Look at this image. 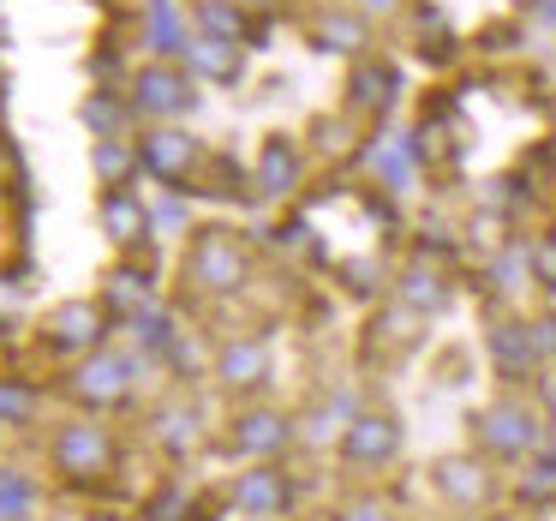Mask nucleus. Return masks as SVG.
<instances>
[{"mask_svg":"<svg viewBox=\"0 0 556 521\" xmlns=\"http://www.w3.org/2000/svg\"><path fill=\"white\" fill-rule=\"evenodd\" d=\"M472 432H479V444L491 449V456H503V461L532 456V449H539V420H532L520 401H491V408L472 420Z\"/></svg>","mask_w":556,"mask_h":521,"instance_id":"obj_1","label":"nucleus"},{"mask_svg":"<svg viewBox=\"0 0 556 521\" xmlns=\"http://www.w3.org/2000/svg\"><path fill=\"white\" fill-rule=\"evenodd\" d=\"M395 449H401V425L389 413H359L341 432V456L359 461V468H383V461H395Z\"/></svg>","mask_w":556,"mask_h":521,"instance_id":"obj_2","label":"nucleus"},{"mask_svg":"<svg viewBox=\"0 0 556 521\" xmlns=\"http://www.w3.org/2000/svg\"><path fill=\"white\" fill-rule=\"evenodd\" d=\"M186 276L222 294V288H233V282L245 276V258H240V246H233V240H222V234H204V240L192 246V258H186Z\"/></svg>","mask_w":556,"mask_h":521,"instance_id":"obj_3","label":"nucleus"},{"mask_svg":"<svg viewBox=\"0 0 556 521\" xmlns=\"http://www.w3.org/2000/svg\"><path fill=\"white\" fill-rule=\"evenodd\" d=\"M132 372H138V360H114V353H97L90 365H78L73 389H78L85 401H97V408H109V401H121L126 389H132Z\"/></svg>","mask_w":556,"mask_h":521,"instance_id":"obj_4","label":"nucleus"},{"mask_svg":"<svg viewBox=\"0 0 556 521\" xmlns=\"http://www.w3.org/2000/svg\"><path fill=\"white\" fill-rule=\"evenodd\" d=\"M186 102H192V90H186L180 73H168V66H144L132 85V109L144 114H180Z\"/></svg>","mask_w":556,"mask_h":521,"instance_id":"obj_5","label":"nucleus"},{"mask_svg":"<svg viewBox=\"0 0 556 521\" xmlns=\"http://www.w3.org/2000/svg\"><path fill=\"white\" fill-rule=\"evenodd\" d=\"M288 497H293L288 473H276V468H252V473H240V485H233V504L252 509V516H281Z\"/></svg>","mask_w":556,"mask_h":521,"instance_id":"obj_6","label":"nucleus"},{"mask_svg":"<svg viewBox=\"0 0 556 521\" xmlns=\"http://www.w3.org/2000/svg\"><path fill=\"white\" fill-rule=\"evenodd\" d=\"M431 480H437V492H443L448 504H479V497L491 492V480H484V468H479L472 456H448V461H437Z\"/></svg>","mask_w":556,"mask_h":521,"instance_id":"obj_7","label":"nucleus"},{"mask_svg":"<svg viewBox=\"0 0 556 521\" xmlns=\"http://www.w3.org/2000/svg\"><path fill=\"white\" fill-rule=\"evenodd\" d=\"M288 444V420H281V413H240V420H233V449H240V456H276V449Z\"/></svg>","mask_w":556,"mask_h":521,"instance_id":"obj_8","label":"nucleus"},{"mask_svg":"<svg viewBox=\"0 0 556 521\" xmlns=\"http://www.w3.org/2000/svg\"><path fill=\"white\" fill-rule=\"evenodd\" d=\"M102 456H109V444H102L97 425H66V432L54 437V461H61L66 473H97Z\"/></svg>","mask_w":556,"mask_h":521,"instance_id":"obj_9","label":"nucleus"},{"mask_svg":"<svg viewBox=\"0 0 556 521\" xmlns=\"http://www.w3.org/2000/svg\"><path fill=\"white\" fill-rule=\"evenodd\" d=\"M491 360H496V372H503V377L532 372V365H539L532 330H527V324H496V330H491Z\"/></svg>","mask_w":556,"mask_h":521,"instance_id":"obj_10","label":"nucleus"},{"mask_svg":"<svg viewBox=\"0 0 556 521\" xmlns=\"http://www.w3.org/2000/svg\"><path fill=\"white\" fill-rule=\"evenodd\" d=\"M192 157H198V145L186 133H150L144 138V169L162 174V181H180L192 169Z\"/></svg>","mask_w":556,"mask_h":521,"instance_id":"obj_11","label":"nucleus"},{"mask_svg":"<svg viewBox=\"0 0 556 521\" xmlns=\"http://www.w3.org/2000/svg\"><path fill=\"white\" fill-rule=\"evenodd\" d=\"M240 42H222V37H192L186 42V66H192L198 78H233L240 73Z\"/></svg>","mask_w":556,"mask_h":521,"instance_id":"obj_12","label":"nucleus"},{"mask_svg":"<svg viewBox=\"0 0 556 521\" xmlns=\"http://www.w3.org/2000/svg\"><path fill=\"white\" fill-rule=\"evenodd\" d=\"M216 372H222V384H257V377L269 372V353H264V342H228L222 348V360H216Z\"/></svg>","mask_w":556,"mask_h":521,"instance_id":"obj_13","label":"nucleus"},{"mask_svg":"<svg viewBox=\"0 0 556 521\" xmlns=\"http://www.w3.org/2000/svg\"><path fill=\"white\" fill-rule=\"evenodd\" d=\"M389 97H395V73H389V66H371V61L353 66V85H348V102H353V109L383 114Z\"/></svg>","mask_w":556,"mask_h":521,"instance_id":"obj_14","label":"nucleus"},{"mask_svg":"<svg viewBox=\"0 0 556 521\" xmlns=\"http://www.w3.org/2000/svg\"><path fill=\"white\" fill-rule=\"evenodd\" d=\"M97 336H102V312H97V306L73 300V306L54 312V348H85V342H97Z\"/></svg>","mask_w":556,"mask_h":521,"instance_id":"obj_15","label":"nucleus"},{"mask_svg":"<svg viewBox=\"0 0 556 521\" xmlns=\"http://www.w3.org/2000/svg\"><path fill=\"white\" fill-rule=\"evenodd\" d=\"M102 222H109V234H114V240H144V234H150L144 204H138L132 193H121V186H114V193L102 198Z\"/></svg>","mask_w":556,"mask_h":521,"instance_id":"obj_16","label":"nucleus"},{"mask_svg":"<svg viewBox=\"0 0 556 521\" xmlns=\"http://www.w3.org/2000/svg\"><path fill=\"white\" fill-rule=\"evenodd\" d=\"M293 174H300L293 145H288V138H269V145H264V162H257V186H264V193H288Z\"/></svg>","mask_w":556,"mask_h":521,"instance_id":"obj_17","label":"nucleus"},{"mask_svg":"<svg viewBox=\"0 0 556 521\" xmlns=\"http://www.w3.org/2000/svg\"><path fill=\"white\" fill-rule=\"evenodd\" d=\"M401 300L413 306V312H437V306L448 300V282L437 276V270H425V264H413L407 276H401Z\"/></svg>","mask_w":556,"mask_h":521,"instance_id":"obj_18","label":"nucleus"},{"mask_svg":"<svg viewBox=\"0 0 556 521\" xmlns=\"http://www.w3.org/2000/svg\"><path fill=\"white\" fill-rule=\"evenodd\" d=\"M144 42H150L156 54H174V49H186V30H180V18H174V0H150Z\"/></svg>","mask_w":556,"mask_h":521,"instance_id":"obj_19","label":"nucleus"},{"mask_svg":"<svg viewBox=\"0 0 556 521\" xmlns=\"http://www.w3.org/2000/svg\"><path fill=\"white\" fill-rule=\"evenodd\" d=\"M365 42V25L359 18H348V13H329L324 25H317V49H341V54H353Z\"/></svg>","mask_w":556,"mask_h":521,"instance_id":"obj_20","label":"nucleus"},{"mask_svg":"<svg viewBox=\"0 0 556 521\" xmlns=\"http://www.w3.org/2000/svg\"><path fill=\"white\" fill-rule=\"evenodd\" d=\"M520 497H527V504L556 497V449H544L539 461H527V473H520Z\"/></svg>","mask_w":556,"mask_h":521,"instance_id":"obj_21","label":"nucleus"},{"mask_svg":"<svg viewBox=\"0 0 556 521\" xmlns=\"http://www.w3.org/2000/svg\"><path fill=\"white\" fill-rule=\"evenodd\" d=\"M109 306H114V312H144V306H150V282L144 276H132V270H121V276H114L109 282Z\"/></svg>","mask_w":556,"mask_h":521,"instance_id":"obj_22","label":"nucleus"},{"mask_svg":"<svg viewBox=\"0 0 556 521\" xmlns=\"http://www.w3.org/2000/svg\"><path fill=\"white\" fill-rule=\"evenodd\" d=\"M204 37H222V42H240L245 37V18L233 0H210L204 7Z\"/></svg>","mask_w":556,"mask_h":521,"instance_id":"obj_23","label":"nucleus"},{"mask_svg":"<svg viewBox=\"0 0 556 521\" xmlns=\"http://www.w3.org/2000/svg\"><path fill=\"white\" fill-rule=\"evenodd\" d=\"M132 336L144 342L150 353H156V348H168V342H174V324H168V312H156V306H144V312L132 318Z\"/></svg>","mask_w":556,"mask_h":521,"instance_id":"obj_24","label":"nucleus"},{"mask_svg":"<svg viewBox=\"0 0 556 521\" xmlns=\"http://www.w3.org/2000/svg\"><path fill=\"white\" fill-rule=\"evenodd\" d=\"M85 126L97 138H114V133H121V102H114V97H90L85 102Z\"/></svg>","mask_w":556,"mask_h":521,"instance_id":"obj_25","label":"nucleus"},{"mask_svg":"<svg viewBox=\"0 0 556 521\" xmlns=\"http://www.w3.org/2000/svg\"><path fill=\"white\" fill-rule=\"evenodd\" d=\"M126 169H132V150H126L121 138H97V174L102 181H121Z\"/></svg>","mask_w":556,"mask_h":521,"instance_id":"obj_26","label":"nucleus"},{"mask_svg":"<svg viewBox=\"0 0 556 521\" xmlns=\"http://www.w3.org/2000/svg\"><path fill=\"white\" fill-rule=\"evenodd\" d=\"M156 425H162V444H168V449H192V437H198V420H192V413L168 408Z\"/></svg>","mask_w":556,"mask_h":521,"instance_id":"obj_27","label":"nucleus"},{"mask_svg":"<svg viewBox=\"0 0 556 521\" xmlns=\"http://www.w3.org/2000/svg\"><path fill=\"white\" fill-rule=\"evenodd\" d=\"M25 504H30V485L18 473H0V521H18Z\"/></svg>","mask_w":556,"mask_h":521,"instance_id":"obj_28","label":"nucleus"},{"mask_svg":"<svg viewBox=\"0 0 556 521\" xmlns=\"http://www.w3.org/2000/svg\"><path fill=\"white\" fill-rule=\"evenodd\" d=\"M371 162L389 174V186H401V181H407V162H413V150H407V145H377V150H371Z\"/></svg>","mask_w":556,"mask_h":521,"instance_id":"obj_29","label":"nucleus"},{"mask_svg":"<svg viewBox=\"0 0 556 521\" xmlns=\"http://www.w3.org/2000/svg\"><path fill=\"white\" fill-rule=\"evenodd\" d=\"M532 276H539L544 288H556V234H551V240L532 246Z\"/></svg>","mask_w":556,"mask_h":521,"instance_id":"obj_30","label":"nucleus"},{"mask_svg":"<svg viewBox=\"0 0 556 521\" xmlns=\"http://www.w3.org/2000/svg\"><path fill=\"white\" fill-rule=\"evenodd\" d=\"M336 521H389V509H383V497H353Z\"/></svg>","mask_w":556,"mask_h":521,"instance_id":"obj_31","label":"nucleus"},{"mask_svg":"<svg viewBox=\"0 0 556 521\" xmlns=\"http://www.w3.org/2000/svg\"><path fill=\"white\" fill-rule=\"evenodd\" d=\"M25 413H30V389L0 384V420H25Z\"/></svg>","mask_w":556,"mask_h":521,"instance_id":"obj_32","label":"nucleus"},{"mask_svg":"<svg viewBox=\"0 0 556 521\" xmlns=\"http://www.w3.org/2000/svg\"><path fill=\"white\" fill-rule=\"evenodd\" d=\"M532 264V258H520V252H508V258H496V270H491V276H496V288H520V270H527Z\"/></svg>","mask_w":556,"mask_h":521,"instance_id":"obj_33","label":"nucleus"},{"mask_svg":"<svg viewBox=\"0 0 556 521\" xmlns=\"http://www.w3.org/2000/svg\"><path fill=\"white\" fill-rule=\"evenodd\" d=\"M532 330V348H539V360L544 353H556V318H539V324H527Z\"/></svg>","mask_w":556,"mask_h":521,"instance_id":"obj_34","label":"nucleus"},{"mask_svg":"<svg viewBox=\"0 0 556 521\" xmlns=\"http://www.w3.org/2000/svg\"><path fill=\"white\" fill-rule=\"evenodd\" d=\"M544 408H551V425H556V377L544 384Z\"/></svg>","mask_w":556,"mask_h":521,"instance_id":"obj_35","label":"nucleus"},{"mask_svg":"<svg viewBox=\"0 0 556 521\" xmlns=\"http://www.w3.org/2000/svg\"><path fill=\"white\" fill-rule=\"evenodd\" d=\"M233 7H269V0H233Z\"/></svg>","mask_w":556,"mask_h":521,"instance_id":"obj_36","label":"nucleus"},{"mask_svg":"<svg viewBox=\"0 0 556 521\" xmlns=\"http://www.w3.org/2000/svg\"><path fill=\"white\" fill-rule=\"evenodd\" d=\"M365 7H389V0H365Z\"/></svg>","mask_w":556,"mask_h":521,"instance_id":"obj_37","label":"nucleus"}]
</instances>
